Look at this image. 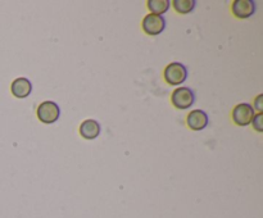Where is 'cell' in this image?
<instances>
[{"label": "cell", "instance_id": "cell-5", "mask_svg": "<svg viewBox=\"0 0 263 218\" xmlns=\"http://www.w3.org/2000/svg\"><path fill=\"white\" fill-rule=\"evenodd\" d=\"M254 117V109L248 103L238 104L233 110V120L238 126H248Z\"/></svg>", "mask_w": 263, "mask_h": 218}, {"label": "cell", "instance_id": "cell-12", "mask_svg": "<svg viewBox=\"0 0 263 218\" xmlns=\"http://www.w3.org/2000/svg\"><path fill=\"white\" fill-rule=\"evenodd\" d=\"M252 123H253L254 130L258 131V132H262L263 131V114L262 113L254 114L253 120H252Z\"/></svg>", "mask_w": 263, "mask_h": 218}, {"label": "cell", "instance_id": "cell-10", "mask_svg": "<svg viewBox=\"0 0 263 218\" xmlns=\"http://www.w3.org/2000/svg\"><path fill=\"white\" fill-rule=\"evenodd\" d=\"M148 8L151 9L152 14L162 15L170 9L168 0H149Z\"/></svg>", "mask_w": 263, "mask_h": 218}, {"label": "cell", "instance_id": "cell-7", "mask_svg": "<svg viewBox=\"0 0 263 218\" xmlns=\"http://www.w3.org/2000/svg\"><path fill=\"white\" fill-rule=\"evenodd\" d=\"M231 8L235 17L249 18L256 12V3L253 0H235Z\"/></svg>", "mask_w": 263, "mask_h": 218}, {"label": "cell", "instance_id": "cell-6", "mask_svg": "<svg viewBox=\"0 0 263 218\" xmlns=\"http://www.w3.org/2000/svg\"><path fill=\"white\" fill-rule=\"evenodd\" d=\"M187 126L194 131H202L207 127L208 125V115L207 113L203 112L202 109L192 110V113L187 114L186 118Z\"/></svg>", "mask_w": 263, "mask_h": 218}, {"label": "cell", "instance_id": "cell-3", "mask_svg": "<svg viewBox=\"0 0 263 218\" xmlns=\"http://www.w3.org/2000/svg\"><path fill=\"white\" fill-rule=\"evenodd\" d=\"M59 115H61V109H59L58 104L54 102H44L39 105L37 108V118L43 123L50 125L58 121Z\"/></svg>", "mask_w": 263, "mask_h": 218}, {"label": "cell", "instance_id": "cell-9", "mask_svg": "<svg viewBox=\"0 0 263 218\" xmlns=\"http://www.w3.org/2000/svg\"><path fill=\"white\" fill-rule=\"evenodd\" d=\"M100 125L95 120H85L80 125V135L86 140H94L99 136Z\"/></svg>", "mask_w": 263, "mask_h": 218}, {"label": "cell", "instance_id": "cell-13", "mask_svg": "<svg viewBox=\"0 0 263 218\" xmlns=\"http://www.w3.org/2000/svg\"><path fill=\"white\" fill-rule=\"evenodd\" d=\"M262 102H263V95H258L256 99V103H254V108H256L257 110H258L259 113H262L263 110V105H262Z\"/></svg>", "mask_w": 263, "mask_h": 218}, {"label": "cell", "instance_id": "cell-1", "mask_svg": "<svg viewBox=\"0 0 263 218\" xmlns=\"http://www.w3.org/2000/svg\"><path fill=\"white\" fill-rule=\"evenodd\" d=\"M187 77V69L184 64L179 63V62H174V63L168 64L164 69V78H166L167 84L172 85V86H177L181 85L182 82L186 80Z\"/></svg>", "mask_w": 263, "mask_h": 218}, {"label": "cell", "instance_id": "cell-4", "mask_svg": "<svg viewBox=\"0 0 263 218\" xmlns=\"http://www.w3.org/2000/svg\"><path fill=\"white\" fill-rule=\"evenodd\" d=\"M166 28V21L162 15L158 14H148L143 19V30L144 32L151 36H157Z\"/></svg>", "mask_w": 263, "mask_h": 218}, {"label": "cell", "instance_id": "cell-2", "mask_svg": "<svg viewBox=\"0 0 263 218\" xmlns=\"http://www.w3.org/2000/svg\"><path fill=\"white\" fill-rule=\"evenodd\" d=\"M171 102L177 109H189L195 102L194 92L189 87H179L175 89L171 95Z\"/></svg>", "mask_w": 263, "mask_h": 218}, {"label": "cell", "instance_id": "cell-8", "mask_svg": "<svg viewBox=\"0 0 263 218\" xmlns=\"http://www.w3.org/2000/svg\"><path fill=\"white\" fill-rule=\"evenodd\" d=\"M10 90H12V94L14 95L18 99H25L32 91V85H31L30 80L25 78V77H20V78H15L14 81L12 82V86H10Z\"/></svg>", "mask_w": 263, "mask_h": 218}, {"label": "cell", "instance_id": "cell-11", "mask_svg": "<svg viewBox=\"0 0 263 218\" xmlns=\"http://www.w3.org/2000/svg\"><path fill=\"white\" fill-rule=\"evenodd\" d=\"M172 5L176 12L181 13V14H187L195 8V0H175Z\"/></svg>", "mask_w": 263, "mask_h": 218}]
</instances>
